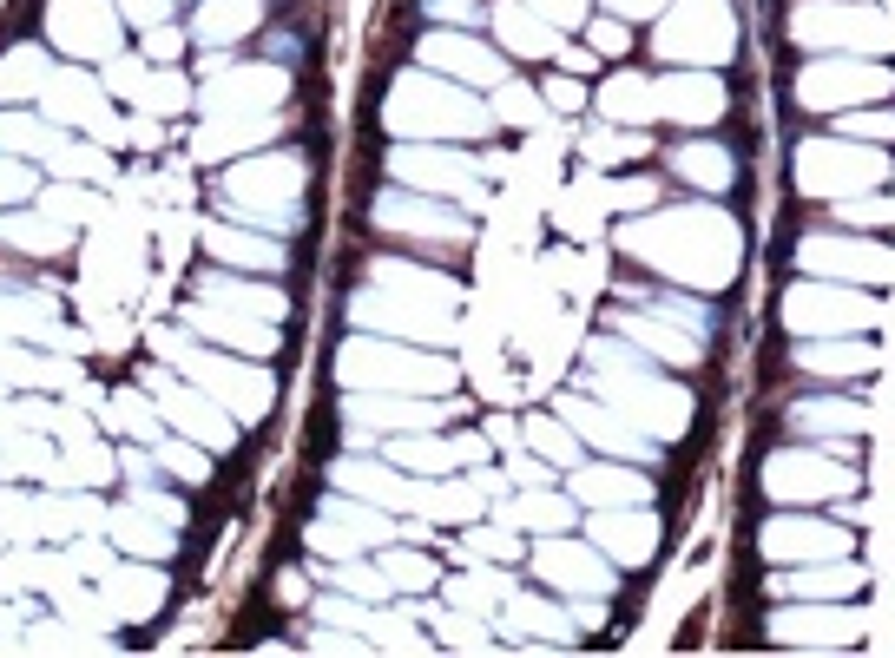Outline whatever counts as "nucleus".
I'll list each match as a JSON object with an SVG mask.
<instances>
[{
    "instance_id": "1",
    "label": "nucleus",
    "mask_w": 895,
    "mask_h": 658,
    "mask_svg": "<svg viewBox=\"0 0 895 658\" xmlns=\"http://www.w3.org/2000/svg\"><path fill=\"white\" fill-rule=\"evenodd\" d=\"M540 573L547 580H560V586H580V593H599V586H613V573L606 566H593L586 553H573V547H560V553H540Z\"/></svg>"
},
{
    "instance_id": "2",
    "label": "nucleus",
    "mask_w": 895,
    "mask_h": 658,
    "mask_svg": "<svg viewBox=\"0 0 895 658\" xmlns=\"http://www.w3.org/2000/svg\"><path fill=\"white\" fill-rule=\"evenodd\" d=\"M566 408H573V422H580V428H586V435H593V441H606V448H619V455H645V448H639V441H632V435H626V428H613V422H599L593 408H580V402H566Z\"/></svg>"
},
{
    "instance_id": "3",
    "label": "nucleus",
    "mask_w": 895,
    "mask_h": 658,
    "mask_svg": "<svg viewBox=\"0 0 895 658\" xmlns=\"http://www.w3.org/2000/svg\"><path fill=\"white\" fill-rule=\"evenodd\" d=\"M514 520H527V527H566V501H547V494H534V501H520Z\"/></svg>"
},
{
    "instance_id": "4",
    "label": "nucleus",
    "mask_w": 895,
    "mask_h": 658,
    "mask_svg": "<svg viewBox=\"0 0 895 658\" xmlns=\"http://www.w3.org/2000/svg\"><path fill=\"white\" fill-rule=\"evenodd\" d=\"M810 369H869V349H803Z\"/></svg>"
},
{
    "instance_id": "5",
    "label": "nucleus",
    "mask_w": 895,
    "mask_h": 658,
    "mask_svg": "<svg viewBox=\"0 0 895 658\" xmlns=\"http://www.w3.org/2000/svg\"><path fill=\"white\" fill-rule=\"evenodd\" d=\"M382 573H389V580H402V586H428V580H435V573H428V560H415V553H402V560L389 553V560H382Z\"/></svg>"
},
{
    "instance_id": "6",
    "label": "nucleus",
    "mask_w": 895,
    "mask_h": 658,
    "mask_svg": "<svg viewBox=\"0 0 895 658\" xmlns=\"http://www.w3.org/2000/svg\"><path fill=\"white\" fill-rule=\"evenodd\" d=\"M165 468H172V474H185V481H205V461L191 455V448H165Z\"/></svg>"
}]
</instances>
